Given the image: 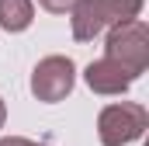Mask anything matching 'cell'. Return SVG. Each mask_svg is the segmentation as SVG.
Returning a JSON list of instances; mask_svg holds the SVG:
<instances>
[{
	"instance_id": "1",
	"label": "cell",
	"mask_w": 149,
	"mask_h": 146,
	"mask_svg": "<svg viewBox=\"0 0 149 146\" xmlns=\"http://www.w3.org/2000/svg\"><path fill=\"white\" fill-rule=\"evenodd\" d=\"M104 56L111 63H118L132 80H139L149 66V32H146V25L142 21L114 25L108 32V42H104Z\"/></svg>"
},
{
	"instance_id": "2",
	"label": "cell",
	"mask_w": 149,
	"mask_h": 146,
	"mask_svg": "<svg viewBox=\"0 0 149 146\" xmlns=\"http://www.w3.org/2000/svg\"><path fill=\"white\" fill-rule=\"evenodd\" d=\"M149 125V111L135 101H121V105H108L97 115V136L104 146H128L142 139Z\"/></svg>"
},
{
	"instance_id": "3",
	"label": "cell",
	"mask_w": 149,
	"mask_h": 146,
	"mask_svg": "<svg viewBox=\"0 0 149 146\" xmlns=\"http://www.w3.org/2000/svg\"><path fill=\"white\" fill-rule=\"evenodd\" d=\"M76 84V66L70 56H45L31 70V94L45 105L63 101Z\"/></svg>"
},
{
	"instance_id": "4",
	"label": "cell",
	"mask_w": 149,
	"mask_h": 146,
	"mask_svg": "<svg viewBox=\"0 0 149 146\" xmlns=\"http://www.w3.org/2000/svg\"><path fill=\"white\" fill-rule=\"evenodd\" d=\"M83 77H87V84H90V91H94V94H108V98H111V94H125V91L135 84V80L121 70L118 63H111L108 56H104V59H97V63H90Z\"/></svg>"
},
{
	"instance_id": "5",
	"label": "cell",
	"mask_w": 149,
	"mask_h": 146,
	"mask_svg": "<svg viewBox=\"0 0 149 146\" xmlns=\"http://www.w3.org/2000/svg\"><path fill=\"white\" fill-rule=\"evenodd\" d=\"M70 21H73V38L76 42H90V38H97L108 28V25H104V14H101V7H97V0H73Z\"/></svg>"
},
{
	"instance_id": "6",
	"label": "cell",
	"mask_w": 149,
	"mask_h": 146,
	"mask_svg": "<svg viewBox=\"0 0 149 146\" xmlns=\"http://www.w3.org/2000/svg\"><path fill=\"white\" fill-rule=\"evenodd\" d=\"M35 18L31 0H0V28L3 32H24Z\"/></svg>"
},
{
	"instance_id": "7",
	"label": "cell",
	"mask_w": 149,
	"mask_h": 146,
	"mask_svg": "<svg viewBox=\"0 0 149 146\" xmlns=\"http://www.w3.org/2000/svg\"><path fill=\"white\" fill-rule=\"evenodd\" d=\"M101 14H104V25H125V21H139V11H142V0H97Z\"/></svg>"
},
{
	"instance_id": "8",
	"label": "cell",
	"mask_w": 149,
	"mask_h": 146,
	"mask_svg": "<svg viewBox=\"0 0 149 146\" xmlns=\"http://www.w3.org/2000/svg\"><path fill=\"white\" fill-rule=\"evenodd\" d=\"M45 11H52V14H66L70 7H73V0H38Z\"/></svg>"
},
{
	"instance_id": "9",
	"label": "cell",
	"mask_w": 149,
	"mask_h": 146,
	"mask_svg": "<svg viewBox=\"0 0 149 146\" xmlns=\"http://www.w3.org/2000/svg\"><path fill=\"white\" fill-rule=\"evenodd\" d=\"M0 146H45V143H31L24 136H10V139H0Z\"/></svg>"
},
{
	"instance_id": "10",
	"label": "cell",
	"mask_w": 149,
	"mask_h": 146,
	"mask_svg": "<svg viewBox=\"0 0 149 146\" xmlns=\"http://www.w3.org/2000/svg\"><path fill=\"white\" fill-rule=\"evenodd\" d=\"M3 122H7V105H3V98H0V129H3Z\"/></svg>"
}]
</instances>
